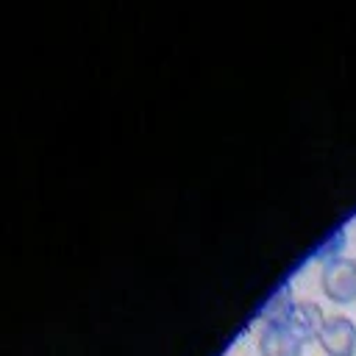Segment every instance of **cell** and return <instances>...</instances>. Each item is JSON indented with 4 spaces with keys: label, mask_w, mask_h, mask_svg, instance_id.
Returning <instances> with one entry per match:
<instances>
[{
    "label": "cell",
    "mask_w": 356,
    "mask_h": 356,
    "mask_svg": "<svg viewBox=\"0 0 356 356\" xmlns=\"http://www.w3.org/2000/svg\"><path fill=\"white\" fill-rule=\"evenodd\" d=\"M345 239H348V231L345 228H337L317 250H314V259H323V261H328V259H337L339 256V250L345 248Z\"/></svg>",
    "instance_id": "obj_6"
},
{
    "label": "cell",
    "mask_w": 356,
    "mask_h": 356,
    "mask_svg": "<svg viewBox=\"0 0 356 356\" xmlns=\"http://www.w3.org/2000/svg\"><path fill=\"white\" fill-rule=\"evenodd\" d=\"M325 356H356V323L345 314H331L317 337Z\"/></svg>",
    "instance_id": "obj_2"
},
{
    "label": "cell",
    "mask_w": 356,
    "mask_h": 356,
    "mask_svg": "<svg viewBox=\"0 0 356 356\" xmlns=\"http://www.w3.org/2000/svg\"><path fill=\"white\" fill-rule=\"evenodd\" d=\"M259 353L261 356H300L303 342L286 325H264L259 334Z\"/></svg>",
    "instance_id": "obj_4"
},
{
    "label": "cell",
    "mask_w": 356,
    "mask_h": 356,
    "mask_svg": "<svg viewBox=\"0 0 356 356\" xmlns=\"http://www.w3.org/2000/svg\"><path fill=\"white\" fill-rule=\"evenodd\" d=\"M320 286L331 303H337V306L353 303L356 300V259L337 256V259L323 261Z\"/></svg>",
    "instance_id": "obj_1"
},
{
    "label": "cell",
    "mask_w": 356,
    "mask_h": 356,
    "mask_svg": "<svg viewBox=\"0 0 356 356\" xmlns=\"http://www.w3.org/2000/svg\"><path fill=\"white\" fill-rule=\"evenodd\" d=\"M323 323H325V314H323V309L314 300H298L295 309H292V314H289V320L284 325L303 345H312V342H317V337L323 331Z\"/></svg>",
    "instance_id": "obj_3"
},
{
    "label": "cell",
    "mask_w": 356,
    "mask_h": 356,
    "mask_svg": "<svg viewBox=\"0 0 356 356\" xmlns=\"http://www.w3.org/2000/svg\"><path fill=\"white\" fill-rule=\"evenodd\" d=\"M295 298H292V286L289 284H284V286H278L270 298H267V303L261 306V320H264V325H284L286 320H289V314H292V309H295Z\"/></svg>",
    "instance_id": "obj_5"
}]
</instances>
